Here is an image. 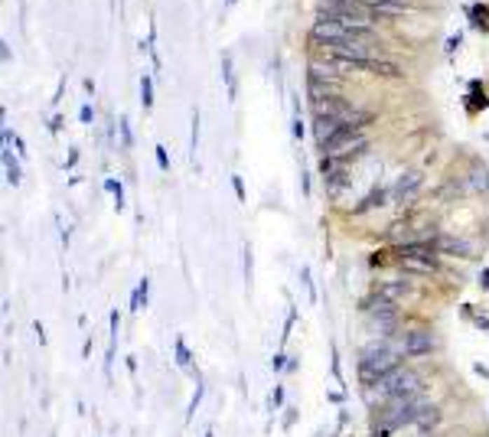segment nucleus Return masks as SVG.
<instances>
[{
  "mask_svg": "<svg viewBox=\"0 0 489 437\" xmlns=\"http://www.w3.org/2000/svg\"><path fill=\"white\" fill-rule=\"evenodd\" d=\"M196 356H193V349H189V342L183 340V336H177V340H173V362H177V369H183V372H189V375H193V372H196Z\"/></svg>",
  "mask_w": 489,
  "mask_h": 437,
  "instance_id": "10",
  "label": "nucleus"
},
{
  "mask_svg": "<svg viewBox=\"0 0 489 437\" xmlns=\"http://www.w3.org/2000/svg\"><path fill=\"white\" fill-rule=\"evenodd\" d=\"M0 59H4V66H10V59H13V53H10V43H7V39H0Z\"/></svg>",
  "mask_w": 489,
  "mask_h": 437,
  "instance_id": "35",
  "label": "nucleus"
},
{
  "mask_svg": "<svg viewBox=\"0 0 489 437\" xmlns=\"http://www.w3.org/2000/svg\"><path fill=\"white\" fill-rule=\"evenodd\" d=\"M329 372H333V382L339 385V391H346L349 385H346V375H343V359H339V346H336V342L329 346Z\"/></svg>",
  "mask_w": 489,
  "mask_h": 437,
  "instance_id": "17",
  "label": "nucleus"
},
{
  "mask_svg": "<svg viewBox=\"0 0 489 437\" xmlns=\"http://www.w3.org/2000/svg\"><path fill=\"white\" fill-rule=\"evenodd\" d=\"M78 121H82L85 127H92V124H95V108L88 105V102H85V105L78 108Z\"/></svg>",
  "mask_w": 489,
  "mask_h": 437,
  "instance_id": "31",
  "label": "nucleus"
},
{
  "mask_svg": "<svg viewBox=\"0 0 489 437\" xmlns=\"http://www.w3.org/2000/svg\"><path fill=\"white\" fill-rule=\"evenodd\" d=\"M232 190H235V200H238V202L248 200V193H245V183H242V176H238V173H232Z\"/></svg>",
  "mask_w": 489,
  "mask_h": 437,
  "instance_id": "33",
  "label": "nucleus"
},
{
  "mask_svg": "<svg viewBox=\"0 0 489 437\" xmlns=\"http://www.w3.org/2000/svg\"><path fill=\"white\" fill-rule=\"evenodd\" d=\"M222 82H226L228 102H235L238 98V78H235V66H232V53H222Z\"/></svg>",
  "mask_w": 489,
  "mask_h": 437,
  "instance_id": "15",
  "label": "nucleus"
},
{
  "mask_svg": "<svg viewBox=\"0 0 489 437\" xmlns=\"http://www.w3.org/2000/svg\"><path fill=\"white\" fill-rule=\"evenodd\" d=\"M489 108V92L486 85H483L480 78H473L470 88H467V98H463V111L470 114V118H476L480 111H486Z\"/></svg>",
  "mask_w": 489,
  "mask_h": 437,
  "instance_id": "9",
  "label": "nucleus"
},
{
  "mask_svg": "<svg viewBox=\"0 0 489 437\" xmlns=\"http://www.w3.org/2000/svg\"><path fill=\"white\" fill-rule=\"evenodd\" d=\"M460 314H463V320H470L473 326L480 333H489V314H483V310H476L473 304H463L460 307Z\"/></svg>",
  "mask_w": 489,
  "mask_h": 437,
  "instance_id": "18",
  "label": "nucleus"
},
{
  "mask_svg": "<svg viewBox=\"0 0 489 437\" xmlns=\"http://www.w3.org/2000/svg\"><path fill=\"white\" fill-rule=\"evenodd\" d=\"M111 200H114V212H124V206H128V200H124V183H121V180H118V186H114Z\"/></svg>",
  "mask_w": 489,
  "mask_h": 437,
  "instance_id": "30",
  "label": "nucleus"
},
{
  "mask_svg": "<svg viewBox=\"0 0 489 437\" xmlns=\"http://www.w3.org/2000/svg\"><path fill=\"white\" fill-rule=\"evenodd\" d=\"M395 346L401 349L408 362H437V356L443 352V340L441 333L434 330L424 320H408V326L395 336Z\"/></svg>",
  "mask_w": 489,
  "mask_h": 437,
  "instance_id": "3",
  "label": "nucleus"
},
{
  "mask_svg": "<svg viewBox=\"0 0 489 437\" xmlns=\"http://www.w3.org/2000/svg\"><path fill=\"white\" fill-rule=\"evenodd\" d=\"M320 176H323V186H326V196L329 200H339L343 193L352 186V167L336 157H320Z\"/></svg>",
  "mask_w": 489,
  "mask_h": 437,
  "instance_id": "5",
  "label": "nucleus"
},
{
  "mask_svg": "<svg viewBox=\"0 0 489 437\" xmlns=\"http://www.w3.org/2000/svg\"><path fill=\"white\" fill-rule=\"evenodd\" d=\"M476 287H480V291H489V268H483L480 275H476Z\"/></svg>",
  "mask_w": 489,
  "mask_h": 437,
  "instance_id": "36",
  "label": "nucleus"
},
{
  "mask_svg": "<svg viewBox=\"0 0 489 437\" xmlns=\"http://www.w3.org/2000/svg\"><path fill=\"white\" fill-rule=\"evenodd\" d=\"M294 324H297V304H287V317H284V333H281V349L287 346V340H291Z\"/></svg>",
  "mask_w": 489,
  "mask_h": 437,
  "instance_id": "24",
  "label": "nucleus"
},
{
  "mask_svg": "<svg viewBox=\"0 0 489 437\" xmlns=\"http://www.w3.org/2000/svg\"><path fill=\"white\" fill-rule=\"evenodd\" d=\"M199 108H193V114H189V160L196 163V153H199Z\"/></svg>",
  "mask_w": 489,
  "mask_h": 437,
  "instance_id": "20",
  "label": "nucleus"
},
{
  "mask_svg": "<svg viewBox=\"0 0 489 437\" xmlns=\"http://www.w3.org/2000/svg\"><path fill=\"white\" fill-rule=\"evenodd\" d=\"M424 183H427V173H424L421 167H405V170L392 180V206L401 212L418 206V196L424 193Z\"/></svg>",
  "mask_w": 489,
  "mask_h": 437,
  "instance_id": "4",
  "label": "nucleus"
},
{
  "mask_svg": "<svg viewBox=\"0 0 489 437\" xmlns=\"http://www.w3.org/2000/svg\"><path fill=\"white\" fill-rule=\"evenodd\" d=\"M467 13H470V27L473 29L489 33V4H476V7H470Z\"/></svg>",
  "mask_w": 489,
  "mask_h": 437,
  "instance_id": "19",
  "label": "nucleus"
},
{
  "mask_svg": "<svg viewBox=\"0 0 489 437\" xmlns=\"http://www.w3.org/2000/svg\"><path fill=\"white\" fill-rule=\"evenodd\" d=\"M294 421H297V408H294V405H287V408H284V418H281V428H284V431H291V428H294Z\"/></svg>",
  "mask_w": 489,
  "mask_h": 437,
  "instance_id": "32",
  "label": "nucleus"
},
{
  "mask_svg": "<svg viewBox=\"0 0 489 437\" xmlns=\"http://www.w3.org/2000/svg\"><path fill=\"white\" fill-rule=\"evenodd\" d=\"M460 46H463V33H453V36H447V46H443L447 59L457 56V53H460Z\"/></svg>",
  "mask_w": 489,
  "mask_h": 437,
  "instance_id": "29",
  "label": "nucleus"
},
{
  "mask_svg": "<svg viewBox=\"0 0 489 437\" xmlns=\"http://www.w3.org/2000/svg\"><path fill=\"white\" fill-rule=\"evenodd\" d=\"M284 395H287V389H284L281 382H277V385L268 391V415H271V418L284 411Z\"/></svg>",
  "mask_w": 489,
  "mask_h": 437,
  "instance_id": "21",
  "label": "nucleus"
},
{
  "mask_svg": "<svg viewBox=\"0 0 489 437\" xmlns=\"http://www.w3.org/2000/svg\"><path fill=\"white\" fill-rule=\"evenodd\" d=\"M297 369H301V356H291V359H287V369H284V375H294Z\"/></svg>",
  "mask_w": 489,
  "mask_h": 437,
  "instance_id": "39",
  "label": "nucleus"
},
{
  "mask_svg": "<svg viewBox=\"0 0 489 437\" xmlns=\"http://www.w3.org/2000/svg\"><path fill=\"white\" fill-rule=\"evenodd\" d=\"M147 304H151V277H141V281H137V287L131 291L128 310H131V314H141V310H147Z\"/></svg>",
  "mask_w": 489,
  "mask_h": 437,
  "instance_id": "12",
  "label": "nucleus"
},
{
  "mask_svg": "<svg viewBox=\"0 0 489 437\" xmlns=\"http://www.w3.org/2000/svg\"><path fill=\"white\" fill-rule=\"evenodd\" d=\"M434 248L443 258H457V261H473L476 258V242L470 235H463V232H450V228H443L441 235L434 238Z\"/></svg>",
  "mask_w": 489,
  "mask_h": 437,
  "instance_id": "6",
  "label": "nucleus"
},
{
  "mask_svg": "<svg viewBox=\"0 0 489 437\" xmlns=\"http://www.w3.org/2000/svg\"><path fill=\"white\" fill-rule=\"evenodd\" d=\"M33 330H36V340L39 342H46V333H43V324H39V320H36V326H33Z\"/></svg>",
  "mask_w": 489,
  "mask_h": 437,
  "instance_id": "41",
  "label": "nucleus"
},
{
  "mask_svg": "<svg viewBox=\"0 0 489 437\" xmlns=\"http://www.w3.org/2000/svg\"><path fill=\"white\" fill-rule=\"evenodd\" d=\"M242 275H245V284L252 287V281H254V255H252V245H245V251H242Z\"/></svg>",
  "mask_w": 489,
  "mask_h": 437,
  "instance_id": "26",
  "label": "nucleus"
},
{
  "mask_svg": "<svg viewBox=\"0 0 489 437\" xmlns=\"http://www.w3.org/2000/svg\"><path fill=\"white\" fill-rule=\"evenodd\" d=\"M463 180H467V190L470 196H489V163L476 153L467 157V170H463Z\"/></svg>",
  "mask_w": 489,
  "mask_h": 437,
  "instance_id": "8",
  "label": "nucleus"
},
{
  "mask_svg": "<svg viewBox=\"0 0 489 437\" xmlns=\"http://www.w3.org/2000/svg\"><path fill=\"white\" fill-rule=\"evenodd\" d=\"M301 193H303V200H310L313 190H310V173L301 170Z\"/></svg>",
  "mask_w": 489,
  "mask_h": 437,
  "instance_id": "34",
  "label": "nucleus"
},
{
  "mask_svg": "<svg viewBox=\"0 0 489 437\" xmlns=\"http://www.w3.org/2000/svg\"><path fill=\"white\" fill-rule=\"evenodd\" d=\"M62 131V114H53L49 118V134H59Z\"/></svg>",
  "mask_w": 489,
  "mask_h": 437,
  "instance_id": "38",
  "label": "nucleus"
},
{
  "mask_svg": "<svg viewBox=\"0 0 489 437\" xmlns=\"http://www.w3.org/2000/svg\"><path fill=\"white\" fill-rule=\"evenodd\" d=\"M287 359H291V356H287L284 349L274 352V356H271V372H274V375H284V369H287Z\"/></svg>",
  "mask_w": 489,
  "mask_h": 437,
  "instance_id": "28",
  "label": "nucleus"
},
{
  "mask_svg": "<svg viewBox=\"0 0 489 437\" xmlns=\"http://www.w3.org/2000/svg\"><path fill=\"white\" fill-rule=\"evenodd\" d=\"M301 284H303V291H307V300H310V304H317V284H313L310 265H301Z\"/></svg>",
  "mask_w": 489,
  "mask_h": 437,
  "instance_id": "23",
  "label": "nucleus"
},
{
  "mask_svg": "<svg viewBox=\"0 0 489 437\" xmlns=\"http://www.w3.org/2000/svg\"><path fill=\"white\" fill-rule=\"evenodd\" d=\"M434 395V362H405L392 375L376 382L372 389H362L366 408H378L388 401H408V398H431Z\"/></svg>",
  "mask_w": 489,
  "mask_h": 437,
  "instance_id": "1",
  "label": "nucleus"
},
{
  "mask_svg": "<svg viewBox=\"0 0 489 437\" xmlns=\"http://www.w3.org/2000/svg\"><path fill=\"white\" fill-rule=\"evenodd\" d=\"M141 108L144 111H151L153 108V76L151 72H144L141 76Z\"/></svg>",
  "mask_w": 489,
  "mask_h": 437,
  "instance_id": "22",
  "label": "nucleus"
},
{
  "mask_svg": "<svg viewBox=\"0 0 489 437\" xmlns=\"http://www.w3.org/2000/svg\"><path fill=\"white\" fill-rule=\"evenodd\" d=\"M153 160H157V170H160V173H170V153H167V147H163V144H157V147H153Z\"/></svg>",
  "mask_w": 489,
  "mask_h": 437,
  "instance_id": "27",
  "label": "nucleus"
},
{
  "mask_svg": "<svg viewBox=\"0 0 489 437\" xmlns=\"http://www.w3.org/2000/svg\"><path fill=\"white\" fill-rule=\"evenodd\" d=\"M0 160H4V180H7V186L17 190L20 183H23V167H20V157H13V151H0Z\"/></svg>",
  "mask_w": 489,
  "mask_h": 437,
  "instance_id": "11",
  "label": "nucleus"
},
{
  "mask_svg": "<svg viewBox=\"0 0 489 437\" xmlns=\"http://www.w3.org/2000/svg\"><path fill=\"white\" fill-rule=\"evenodd\" d=\"M326 398L336 401V405H343V401H346V391H326Z\"/></svg>",
  "mask_w": 489,
  "mask_h": 437,
  "instance_id": "40",
  "label": "nucleus"
},
{
  "mask_svg": "<svg viewBox=\"0 0 489 437\" xmlns=\"http://www.w3.org/2000/svg\"><path fill=\"white\" fill-rule=\"evenodd\" d=\"M291 137H294V141H303V137H307V121H303L301 95H294V108H291Z\"/></svg>",
  "mask_w": 489,
  "mask_h": 437,
  "instance_id": "16",
  "label": "nucleus"
},
{
  "mask_svg": "<svg viewBox=\"0 0 489 437\" xmlns=\"http://www.w3.org/2000/svg\"><path fill=\"white\" fill-rule=\"evenodd\" d=\"M78 157H82V153H78V147H72V151H69V157H66V170H76Z\"/></svg>",
  "mask_w": 489,
  "mask_h": 437,
  "instance_id": "37",
  "label": "nucleus"
},
{
  "mask_svg": "<svg viewBox=\"0 0 489 437\" xmlns=\"http://www.w3.org/2000/svg\"><path fill=\"white\" fill-rule=\"evenodd\" d=\"M202 437H216V431H212V428H206V434H202Z\"/></svg>",
  "mask_w": 489,
  "mask_h": 437,
  "instance_id": "44",
  "label": "nucleus"
},
{
  "mask_svg": "<svg viewBox=\"0 0 489 437\" xmlns=\"http://www.w3.org/2000/svg\"><path fill=\"white\" fill-rule=\"evenodd\" d=\"M193 382H196V389H193V395H189V405H186V424L193 418H196V411H199V405H202V398H206V379H202V372H193Z\"/></svg>",
  "mask_w": 489,
  "mask_h": 437,
  "instance_id": "13",
  "label": "nucleus"
},
{
  "mask_svg": "<svg viewBox=\"0 0 489 437\" xmlns=\"http://www.w3.org/2000/svg\"><path fill=\"white\" fill-rule=\"evenodd\" d=\"M226 7H235V0H226Z\"/></svg>",
  "mask_w": 489,
  "mask_h": 437,
  "instance_id": "45",
  "label": "nucleus"
},
{
  "mask_svg": "<svg viewBox=\"0 0 489 437\" xmlns=\"http://www.w3.org/2000/svg\"><path fill=\"white\" fill-rule=\"evenodd\" d=\"M366 4H408V0H366Z\"/></svg>",
  "mask_w": 489,
  "mask_h": 437,
  "instance_id": "43",
  "label": "nucleus"
},
{
  "mask_svg": "<svg viewBox=\"0 0 489 437\" xmlns=\"http://www.w3.org/2000/svg\"><path fill=\"white\" fill-rule=\"evenodd\" d=\"M372 7V20H392V17H408L411 4H369Z\"/></svg>",
  "mask_w": 489,
  "mask_h": 437,
  "instance_id": "14",
  "label": "nucleus"
},
{
  "mask_svg": "<svg viewBox=\"0 0 489 437\" xmlns=\"http://www.w3.org/2000/svg\"><path fill=\"white\" fill-rule=\"evenodd\" d=\"M124 366H128V372H131V375L137 372V359H134V356H128V362H124Z\"/></svg>",
  "mask_w": 489,
  "mask_h": 437,
  "instance_id": "42",
  "label": "nucleus"
},
{
  "mask_svg": "<svg viewBox=\"0 0 489 437\" xmlns=\"http://www.w3.org/2000/svg\"><path fill=\"white\" fill-rule=\"evenodd\" d=\"M405 356L401 349L395 346V340H376V336H369L356 352V382L359 389H372L376 382H382L385 375L398 369V366H405Z\"/></svg>",
  "mask_w": 489,
  "mask_h": 437,
  "instance_id": "2",
  "label": "nucleus"
},
{
  "mask_svg": "<svg viewBox=\"0 0 489 437\" xmlns=\"http://www.w3.org/2000/svg\"><path fill=\"white\" fill-rule=\"evenodd\" d=\"M118 134H121V151H131L134 147V131H131V121L128 118H118Z\"/></svg>",
  "mask_w": 489,
  "mask_h": 437,
  "instance_id": "25",
  "label": "nucleus"
},
{
  "mask_svg": "<svg viewBox=\"0 0 489 437\" xmlns=\"http://www.w3.org/2000/svg\"><path fill=\"white\" fill-rule=\"evenodd\" d=\"M392 206V183H372L369 193H362L352 206H349V218H366L372 212Z\"/></svg>",
  "mask_w": 489,
  "mask_h": 437,
  "instance_id": "7",
  "label": "nucleus"
}]
</instances>
